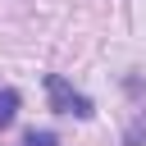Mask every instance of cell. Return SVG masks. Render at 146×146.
<instances>
[{
  "instance_id": "obj_1",
  "label": "cell",
  "mask_w": 146,
  "mask_h": 146,
  "mask_svg": "<svg viewBox=\"0 0 146 146\" xmlns=\"http://www.w3.org/2000/svg\"><path fill=\"white\" fill-rule=\"evenodd\" d=\"M46 96H50V110H55V114H73V119H91V114H96V105H91L68 78H59V73H46Z\"/></svg>"
},
{
  "instance_id": "obj_2",
  "label": "cell",
  "mask_w": 146,
  "mask_h": 146,
  "mask_svg": "<svg viewBox=\"0 0 146 146\" xmlns=\"http://www.w3.org/2000/svg\"><path fill=\"white\" fill-rule=\"evenodd\" d=\"M14 114H18V91L14 87H0V128H9Z\"/></svg>"
},
{
  "instance_id": "obj_3",
  "label": "cell",
  "mask_w": 146,
  "mask_h": 146,
  "mask_svg": "<svg viewBox=\"0 0 146 146\" xmlns=\"http://www.w3.org/2000/svg\"><path fill=\"white\" fill-rule=\"evenodd\" d=\"M23 146H55V132H36V128H32V132L23 137Z\"/></svg>"
}]
</instances>
